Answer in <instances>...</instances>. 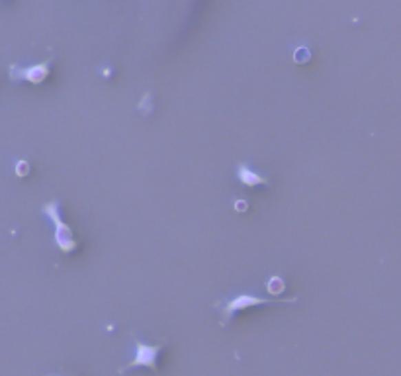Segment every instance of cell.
<instances>
[{"label": "cell", "instance_id": "6da1fadb", "mask_svg": "<svg viewBox=\"0 0 401 376\" xmlns=\"http://www.w3.org/2000/svg\"><path fill=\"white\" fill-rule=\"evenodd\" d=\"M41 213L47 216L53 227H55V245L59 247V251L65 255L73 253L78 247V241L73 238V229L67 226L63 218H61V204L57 200H50L47 204L41 206Z\"/></svg>", "mask_w": 401, "mask_h": 376}, {"label": "cell", "instance_id": "3957f363", "mask_svg": "<svg viewBox=\"0 0 401 376\" xmlns=\"http://www.w3.org/2000/svg\"><path fill=\"white\" fill-rule=\"evenodd\" d=\"M278 302L280 304H294V302H298V298H259V296H249V294H239V296L231 298L224 306V320H221V324L226 326L227 320L233 313L249 310V308H254V306H263V304H278Z\"/></svg>", "mask_w": 401, "mask_h": 376}, {"label": "cell", "instance_id": "5b68a950", "mask_svg": "<svg viewBox=\"0 0 401 376\" xmlns=\"http://www.w3.org/2000/svg\"><path fill=\"white\" fill-rule=\"evenodd\" d=\"M237 176L239 182L243 187L249 188H257V187H266L268 185V178L266 176H261L259 173H254L251 167L247 163H239L237 167Z\"/></svg>", "mask_w": 401, "mask_h": 376}, {"label": "cell", "instance_id": "8992f818", "mask_svg": "<svg viewBox=\"0 0 401 376\" xmlns=\"http://www.w3.org/2000/svg\"><path fill=\"white\" fill-rule=\"evenodd\" d=\"M282 290H284V280H282L280 276H272L270 282H268V292H270L272 296H280Z\"/></svg>", "mask_w": 401, "mask_h": 376}, {"label": "cell", "instance_id": "277c9868", "mask_svg": "<svg viewBox=\"0 0 401 376\" xmlns=\"http://www.w3.org/2000/svg\"><path fill=\"white\" fill-rule=\"evenodd\" d=\"M133 341H136V359L131 363H127L126 366L120 368V375H124L131 368H138V366H147L151 370L159 373V353L163 351V345H145L143 341H139L136 335H133Z\"/></svg>", "mask_w": 401, "mask_h": 376}, {"label": "cell", "instance_id": "52a82bcc", "mask_svg": "<svg viewBox=\"0 0 401 376\" xmlns=\"http://www.w3.org/2000/svg\"><path fill=\"white\" fill-rule=\"evenodd\" d=\"M50 376H55V375H50Z\"/></svg>", "mask_w": 401, "mask_h": 376}, {"label": "cell", "instance_id": "7a4b0ae2", "mask_svg": "<svg viewBox=\"0 0 401 376\" xmlns=\"http://www.w3.org/2000/svg\"><path fill=\"white\" fill-rule=\"evenodd\" d=\"M10 73V79L14 83H30V85H41L45 83V79L50 76L51 73V59L47 61L36 63V65H10L8 69Z\"/></svg>", "mask_w": 401, "mask_h": 376}]
</instances>
